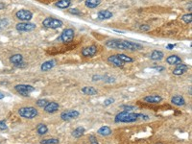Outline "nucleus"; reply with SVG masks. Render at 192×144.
I'll return each instance as SVG.
<instances>
[{
    "mask_svg": "<svg viewBox=\"0 0 192 144\" xmlns=\"http://www.w3.org/2000/svg\"><path fill=\"white\" fill-rule=\"evenodd\" d=\"M106 46L111 49H120V50H129L137 51L142 49V46L139 43L133 42L129 41H118V39H110L106 42Z\"/></svg>",
    "mask_w": 192,
    "mask_h": 144,
    "instance_id": "obj_1",
    "label": "nucleus"
},
{
    "mask_svg": "<svg viewBox=\"0 0 192 144\" xmlns=\"http://www.w3.org/2000/svg\"><path fill=\"white\" fill-rule=\"evenodd\" d=\"M138 119H149V116L144 115L142 114H135V113H130V111H121L118 114H116L114 118L115 123H133L138 121Z\"/></svg>",
    "mask_w": 192,
    "mask_h": 144,
    "instance_id": "obj_2",
    "label": "nucleus"
},
{
    "mask_svg": "<svg viewBox=\"0 0 192 144\" xmlns=\"http://www.w3.org/2000/svg\"><path fill=\"white\" fill-rule=\"evenodd\" d=\"M18 114L23 118L33 119L38 114V111L34 107H24L18 110Z\"/></svg>",
    "mask_w": 192,
    "mask_h": 144,
    "instance_id": "obj_3",
    "label": "nucleus"
},
{
    "mask_svg": "<svg viewBox=\"0 0 192 144\" xmlns=\"http://www.w3.org/2000/svg\"><path fill=\"white\" fill-rule=\"evenodd\" d=\"M42 25L45 28H49V29H58L61 28L63 23L62 20L57 19V18H46L42 21Z\"/></svg>",
    "mask_w": 192,
    "mask_h": 144,
    "instance_id": "obj_4",
    "label": "nucleus"
},
{
    "mask_svg": "<svg viewBox=\"0 0 192 144\" xmlns=\"http://www.w3.org/2000/svg\"><path fill=\"white\" fill-rule=\"evenodd\" d=\"M14 90H17L20 95L25 96V97H28V96H30L29 94L35 90V87L30 86V85H23V84H21V85H17V86H15Z\"/></svg>",
    "mask_w": 192,
    "mask_h": 144,
    "instance_id": "obj_5",
    "label": "nucleus"
},
{
    "mask_svg": "<svg viewBox=\"0 0 192 144\" xmlns=\"http://www.w3.org/2000/svg\"><path fill=\"white\" fill-rule=\"evenodd\" d=\"M74 36H75V32H74V30H73V29H71V28H68V29L63 30V32L62 33L60 38L62 39V42L67 43V42H70L73 41Z\"/></svg>",
    "mask_w": 192,
    "mask_h": 144,
    "instance_id": "obj_6",
    "label": "nucleus"
},
{
    "mask_svg": "<svg viewBox=\"0 0 192 144\" xmlns=\"http://www.w3.org/2000/svg\"><path fill=\"white\" fill-rule=\"evenodd\" d=\"M15 17L18 19L24 21V22H29L32 18H33V14L30 12L29 10H19L15 14Z\"/></svg>",
    "mask_w": 192,
    "mask_h": 144,
    "instance_id": "obj_7",
    "label": "nucleus"
},
{
    "mask_svg": "<svg viewBox=\"0 0 192 144\" xmlns=\"http://www.w3.org/2000/svg\"><path fill=\"white\" fill-rule=\"evenodd\" d=\"M37 27V25L35 23H31V22H20L18 24H17V30L18 32H31L35 30Z\"/></svg>",
    "mask_w": 192,
    "mask_h": 144,
    "instance_id": "obj_8",
    "label": "nucleus"
},
{
    "mask_svg": "<svg viewBox=\"0 0 192 144\" xmlns=\"http://www.w3.org/2000/svg\"><path fill=\"white\" fill-rule=\"evenodd\" d=\"M80 115V113L78 110H66L63 111V113L61 114V118L62 120H66V121H68V120L71 119H75Z\"/></svg>",
    "mask_w": 192,
    "mask_h": 144,
    "instance_id": "obj_9",
    "label": "nucleus"
},
{
    "mask_svg": "<svg viewBox=\"0 0 192 144\" xmlns=\"http://www.w3.org/2000/svg\"><path fill=\"white\" fill-rule=\"evenodd\" d=\"M97 53V47L95 45H90V46H87V47H85L84 49L82 50V55L86 58H91V57H94Z\"/></svg>",
    "mask_w": 192,
    "mask_h": 144,
    "instance_id": "obj_10",
    "label": "nucleus"
},
{
    "mask_svg": "<svg viewBox=\"0 0 192 144\" xmlns=\"http://www.w3.org/2000/svg\"><path fill=\"white\" fill-rule=\"evenodd\" d=\"M60 108V105L56 102H48L47 105L43 108L44 111H46L47 114H54L56 113Z\"/></svg>",
    "mask_w": 192,
    "mask_h": 144,
    "instance_id": "obj_11",
    "label": "nucleus"
},
{
    "mask_svg": "<svg viewBox=\"0 0 192 144\" xmlns=\"http://www.w3.org/2000/svg\"><path fill=\"white\" fill-rule=\"evenodd\" d=\"M187 70H188V66L185 65V63H180V65H177L176 68L172 71V73L176 76H180L182 75Z\"/></svg>",
    "mask_w": 192,
    "mask_h": 144,
    "instance_id": "obj_12",
    "label": "nucleus"
},
{
    "mask_svg": "<svg viewBox=\"0 0 192 144\" xmlns=\"http://www.w3.org/2000/svg\"><path fill=\"white\" fill-rule=\"evenodd\" d=\"M166 62L170 66H177L182 63V59L177 55H170L166 58Z\"/></svg>",
    "mask_w": 192,
    "mask_h": 144,
    "instance_id": "obj_13",
    "label": "nucleus"
},
{
    "mask_svg": "<svg viewBox=\"0 0 192 144\" xmlns=\"http://www.w3.org/2000/svg\"><path fill=\"white\" fill-rule=\"evenodd\" d=\"M171 103L175 106H178V107H182V106H185L186 105V100L183 99L182 96L181 95H175L171 98Z\"/></svg>",
    "mask_w": 192,
    "mask_h": 144,
    "instance_id": "obj_14",
    "label": "nucleus"
},
{
    "mask_svg": "<svg viewBox=\"0 0 192 144\" xmlns=\"http://www.w3.org/2000/svg\"><path fill=\"white\" fill-rule=\"evenodd\" d=\"M143 100L150 104H158L159 102H162V96H159V95H148L146 97H144Z\"/></svg>",
    "mask_w": 192,
    "mask_h": 144,
    "instance_id": "obj_15",
    "label": "nucleus"
},
{
    "mask_svg": "<svg viewBox=\"0 0 192 144\" xmlns=\"http://www.w3.org/2000/svg\"><path fill=\"white\" fill-rule=\"evenodd\" d=\"M108 62H111L114 66H115L117 67H122L124 66V62L117 57V55H111V56H110V57L108 58Z\"/></svg>",
    "mask_w": 192,
    "mask_h": 144,
    "instance_id": "obj_16",
    "label": "nucleus"
},
{
    "mask_svg": "<svg viewBox=\"0 0 192 144\" xmlns=\"http://www.w3.org/2000/svg\"><path fill=\"white\" fill-rule=\"evenodd\" d=\"M55 66H56V61L55 60H50V61L44 62L41 66V69H42V72H46L48 70L52 69Z\"/></svg>",
    "mask_w": 192,
    "mask_h": 144,
    "instance_id": "obj_17",
    "label": "nucleus"
},
{
    "mask_svg": "<svg viewBox=\"0 0 192 144\" xmlns=\"http://www.w3.org/2000/svg\"><path fill=\"white\" fill-rule=\"evenodd\" d=\"M113 18V13L108 11V10H104V11H100L98 13V18L101 20L104 19H110Z\"/></svg>",
    "mask_w": 192,
    "mask_h": 144,
    "instance_id": "obj_18",
    "label": "nucleus"
},
{
    "mask_svg": "<svg viewBox=\"0 0 192 144\" xmlns=\"http://www.w3.org/2000/svg\"><path fill=\"white\" fill-rule=\"evenodd\" d=\"M164 57V55L162 51L159 50H154L152 52L151 56H150V59L153 60V61H161L162 60V58Z\"/></svg>",
    "mask_w": 192,
    "mask_h": 144,
    "instance_id": "obj_19",
    "label": "nucleus"
},
{
    "mask_svg": "<svg viewBox=\"0 0 192 144\" xmlns=\"http://www.w3.org/2000/svg\"><path fill=\"white\" fill-rule=\"evenodd\" d=\"M10 62L13 63V65L17 66L18 63L23 62V56L21 54H14L10 58Z\"/></svg>",
    "mask_w": 192,
    "mask_h": 144,
    "instance_id": "obj_20",
    "label": "nucleus"
},
{
    "mask_svg": "<svg viewBox=\"0 0 192 144\" xmlns=\"http://www.w3.org/2000/svg\"><path fill=\"white\" fill-rule=\"evenodd\" d=\"M100 135H103V137H108V135L111 134V129L109 126H102L100 129L97 132Z\"/></svg>",
    "mask_w": 192,
    "mask_h": 144,
    "instance_id": "obj_21",
    "label": "nucleus"
},
{
    "mask_svg": "<svg viewBox=\"0 0 192 144\" xmlns=\"http://www.w3.org/2000/svg\"><path fill=\"white\" fill-rule=\"evenodd\" d=\"M71 5V0H59L56 2V7L60 8V9H67Z\"/></svg>",
    "mask_w": 192,
    "mask_h": 144,
    "instance_id": "obj_22",
    "label": "nucleus"
},
{
    "mask_svg": "<svg viewBox=\"0 0 192 144\" xmlns=\"http://www.w3.org/2000/svg\"><path fill=\"white\" fill-rule=\"evenodd\" d=\"M82 92L86 95H96L98 93L97 90L94 89L93 86H84L82 89Z\"/></svg>",
    "mask_w": 192,
    "mask_h": 144,
    "instance_id": "obj_23",
    "label": "nucleus"
},
{
    "mask_svg": "<svg viewBox=\"0 0 192 144\" xmlns=\"http://www.w3.org/2000/svg\"><path fill=\"white\" fill-rule=\"evenodd\" d=\"M84 134H85V128L82 127V126H79V127L76 128L73 132H72V137H74L76 138H81Z\"/></svg>",
    "mask_w": 192,
    "mask_h": 144,
    "instance_id": "obj_24",
    "label": "nucleus"
},
{
    "mask_svg": "<svg viewBox=\"0 0 192 144\" xmlns=\"http://www.w3.org/2000/svg\"><path fill=\"white\" fill-rule=\"evenodd\" d=\"M86 6L90 9H94V8L98 7L101 3V0H86Z\"/></svg>",
    "mask_w": 192,
    "mask_h": 144,
    "instance_id": "obj_25",
    "label": "nucleus"
},
{
    "mask_svg": "<svg viewBox=\"0 0 192 144\" xmlns=\"http://www.w3.org/2000/svg\"><path fill=\"white\" fill-rule=\"evenodd\" d=\"M37 132H38V134L43 135V134H45L48 132V128H47V126L45 124H42L41 123V124H38L37 126Z\"/></svg>",
    "mask_w": 192,
    "mask_h": 144,
    "instance_id": "obj_26",
    "label": "nucleus"
},
{
    "mask_svg": "<svg viewBox=\"0 0 192 144\" xmlns=\"http://www.w3.org/2000/svg\"><path fill=\"white\" fill-rule=\"evenodd\" d=\"M117 57L121 60L124 63L125 62H134V59L133 58H131V57H129V56H127V55H125V54H118L117 55Z\"/></svg>",
    "mask_w": 192,
    "mask_h": 144,
    "instance_id": "obj_27",
    "label": "nucleus"
},
{
    "mask_svg": "<svg viewBox=\"0 0 192 144\" xmlns=\"http://www.w3.org/2000/svg\"><path fill=\"white\" fill-rule=\"evenodd\" d=\"M59 139L58 138H47V139H42L41 141V144H58Z\"/></svg>",
    "mask_w": 192,
    "mask_h": 144,
    "instance_id": "obj_28",
    "label": "nucleus"
},
{
    "mask_svg": "<svg viewBox=\"0 0 192 144\" xmlns=\"http://www.w3.org/2000/svg\"><path fill=\"white\" fill-rule=\"evenodd\" d=\"M182 21H185L186 24H190L192 22V14H191V13L186 14H183L182 17Z\"/></svg>",
    "mask_w": 192,
    "mask_h": 144,
    "instance_id": "obj_29",
    "label": "nucleus"
},
{
    "mask_svg": "<svg viewBox=\"0 0 192 144\" xmlns=\"http://www.w3.org/2000/svg\"><path fill=\"white\" fill-rule=\"evenodd\" d=\"M36 104H37V106L39 107V108H44L48 104V101L45 100V99H38Z\"/></svg>",
    "mask_w": 192,
    "mask_h": 144,
    "instance_id": "obj_30",
    "label": "nucleus"
},
{
    "mask_svg": "<svg viewBox=\"0 0 192 144\" xmlns=\"http://www.w3.org/2000/svg\"><path fill=\"white\" fill-rule=\"evenodd\" d=\"M113 103H114V98H109V99H106L105 101H104V106H110Z\"/></svg>",
    "mask_w": 192,
    "mask_h": 144,
    "instance_id": "obj_31",
    "label": "nucleus"
},
{
    "mask_svg": "<svg viewBox=\"0 0 192 144\" xmlns=\"http://www.w3.org/2000/svg\"><path fill=\"white\" fill-rule=\"evenodd\" d=\"M90 144H99L97 141V138H96L93 134L90 135Z\"/></svg>",
    "mask_w": 192,
    "mask_h": 144,
    "instance_id": "obj_32",
    "label": "nucleus"
},
{
    "mask_svg": "<svg viewBox=\"0 0 192 144\" xmlns=\"http://www.w3.org/2000/svg\"><path fill=\"white\" fill-rule=\"evenodd\" d=\"M8 127L5 123V121H0V131H6Z\"/></svg>",
    "mask_w": 192,
    "mask_h": 144,
    "instance_id": "obj_33",
    "label": "nucleus"
},
{
    "mask_svg": "<svg viewBox=\"0 0 192 144\" xmlns=\"http://www.w3.org/2000/svg\"><path fill=\"white\" fill-rule=\"evenodd\" d=\"M152 68L158 70V72H162V71L165 70V67H163V66H153Z\"/></svg>",
    "mask_w": 192,
    "mask_h": 144,
    "instance_id": "obj_34",
    "label": "nucleus"
},
{
    "mask_svg": "<svg viewBox=\"0 0 192 144\" xmlns=\"http://www.w3.org/2000/svg\"><path fill=\"white\" fill-rule=\"evenodd\" d=\"M68 12H69L70 14H77V15L80 14V12H79V10H77V9H70Z\"/></svg>",
    "mask_w": 192,
    "mask_h": 144,
    "instance_id": "obj_35",
    "label": "nucleus"
},
{
    "mask_svg": "<svg viewBox=\"0 0 192 144\" xmlns=\"http://www.w3.org/2000/svg\"><path fill=\"white\" fill-rule=\"evenodd\" d=\"M139 29L141 30V31H148V30H150V26L149 25H141L140 27H139Z\"/></svg>",
    "mask_w": 192,
    "mask_h": 144,
    "instance_id": "obj_36",
    "label": "nucleus"
},
{
    "mask_svg": "<svg viewBox=\"0 0 192 144\" xmlns=\"http://www.w3.org/2000/svg\"><path fill=\"white\" fill-rule=\"evenodd\" d=\"M174 47H175V44H168V45L166 46L167 49H169V50H172Z\"/></svg>",
    "mask_w": 192,
    "mask_h": 144,
    "instance_id": "obj_37",
    "label": "nucleus"
},
{
    "mask_svg": "<svg viewBox=\"0 0 192 144\" xmlns=\"http://www.w3.org/2000/svg\"><path fill=\"white\" fill-rule=\"evenodd\" d=\"M123 108L125 110H134V107H131V106H123Z\"/></svg>",
    "mask_w": 192,
    "mask_h": 144,
    "instance_id": "obj_38",
    "label": "nucleus"
},
{
    "mask_svg": "<svg viewBox=\"0 0 192 144\" xmlns=\"http://www.w3.org/2000/svg\"><path fill=\"white\" fill-rule=\"evenodd\" d=\"M5 97V94L3 93V92H1V91H0V100H1V99H3Z\"/></svg>",
    "mask_w": 192,
    "mask_h": 144,
    "instance_id": "obj_39",
    "label": "nucleus"
},
{
    "mask_svg": "<svg viewBox=\"0 0 192 144\" xmlns=\"http://www.w3.org/2000/svg\"><path fill=\"white\" fill-rule=\"evenodd\" d=\"M4 8H5V5H4L3 3H1V2H0V10L4 9Z\"/></svg>",
    "mask_w": 192,
    "mask_h": 144,
    "instance_id": "obj_40",
    "label": "nucleus"
},
{
    "mask_svg": "<svg viewBox=\"0 0 192 144\" xmlns=\"http://www.w3.org/2000/svg\"><path fill=\"white\" fill-rule=\"evenodd\" d=\"M156 144H162V143H161V142H158V143H156Z\"/></svg>",
    "mask_w": 192,
    "mask_h": 144,
    "instance_id": "obj_41",
    "label": "nucleus"
}]
</instances>
